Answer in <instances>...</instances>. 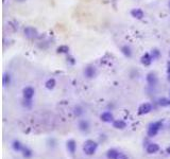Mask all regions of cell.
Segmentation results:
<instances>
[{
  "label": "cell",
  "instance_id": "2e32d148",
  "mask_svg": "<svg viewBox=\"0 0 170 159\" xmlns=\"http://www.w3.org/2000/svg\"><path fill=\"white\" fill-rule=\"evenodd\" d=\"M21 155L25 159H31L33 157V151L27 145H24L23 151H21Z\"/></svg>",
  "mask_w": 170,
  "mask_h": 159
},
{
  "label": "cell",
  "instance_id": "3957f363",
  "mask_svg": "<svg viewBox=\"0 0 170 159\" xmlns=\"http://www.w3.org/2000/svg\"><path fill=\"white\" fill-rule=\"evenodd\" d=\"M146 81L150 87H155L159 83V78H157V75L154 72H149L146 76Z\"/></svg>",
  "mask_w": 170,
  "mask_h": 159
},
{
  "label": "cell",
  "instance_id": "d4e9b609",
  "mask_svg": "<svg viewBox=\"0 0 170 159\" xmlns=\"http://www.w3.org/2000/svg\"><path fill=\"white\" fill-rule=\"evenodd\" d=\"M151 55H152L153 60H157L159 57V55H161V52H159V49H153L152 52H151Z\"/></svg>",
  "mask_w": 170,
  "mask_h": 159
},
{
  "label": "cell",
  "instance_id": "277c9868",
  "mask_svg": "<svg viewBox=\"0 0 170 159\" xmlns=\"http://www.w3.org/2000/svg\"><path fill=\"white\" fill-rule=\"evenodd\" d=\"M153 110V105L149 102H145V103L140 104L138 107V114L139 115H147Z\"/></svg>",
  "mask_w": 170,
  "mask_h": 159
},
{
  "label": "cell",
  "instance_id": "d6a6232c",
  "mask_svg": "<svg viewBox=\"0 0 170 159\" xmlns=\"http://www.w3.org/2000/svg\"><path fill=\"white\" fill-rule=\"evenodd\" d=\"M169 7H170V2H169Z\"/></svg>",
  "mask_w": 170,
  "mask_h": 159
},
{
  "label": "cell",
  "instance_id": "9c48e42d",
  "mask_svg": "<svg viewBox=\"0 0 170 159\" xmlns=\"http://www.w3.org/2000/svg\"><path fill=\"white\" fill-rule=\"evenodd\" d=\"M100 120L102 122H105V123H113V121H114L115 119L111 112H103L100 115Z\"/></svg>",
  "mask_w": 170,
  "mask_h": 159
},
{
  "label": "cell",
  "instance_id": "cb8c5ba5",
  "mask_svg": "<svg viewBox=\"0 0 170 159\" xmlns=\"http://www.w3.org/2000/svg\"><path fill=\"white\" fill-rule=\"evenodd\" d=\"M58 53H68V52H69V48L65 45L60 46V47L58 48Z\"/></svg>",
  "mask_w": 170,
  "mask_h": 159
},
{
  "label": "cell",
  "instance_id": "ba28073f",
  "mask_svg": "<svg viewBox=\"0 0 170 159\" xmlns=\"http://www.w3.org/2000/svg\"><path fill=\"white\" fill-rule=\"evenodd\" d=\"M24 34H25L26 37L29 38V39H33V38H35L36 36L38 35L37 30L33 27H26L25 30H24Z\"/></svg>",
  "mask_w": 170,
  "mask_h": 159
},
{
  "label": "cell",
  "instance_id": "5bb4252c",
  "mask_svg": "<svg viewBox=\"0 0 170 159\" xmlns=\"http://www.w3.org/2000/svg\"><path fill=\"white\" fill-rule=\"evenodd\" d=\"M11 146H12V148H13L14 152H16V153H21V151H23V148H24V144L21 143V142H20L19 140L15 139V140H13V141H12Z\"/></svg>",
  "mask_w": 170,
  "mask_h": 159
},
{
  "label": "cell",
  "instance_id": "7a4b0ae2",
  "mask_svg": "<svg viewBox=\"0 0 170 159\" xmlns=\"http://www.w3.org/2000/svg\"><path fill=\"white\" fill-rule=\"evenodd\" d=\"M163 128V121H154L151 122L149 125H148V130H147V135L148 137H155L157 134L159 133V130Z\"/></svg>",
  "mask_w": 170,
  "mask_h": 159
},
{
  "label": "cell",
  "instance_id": "83f0119b",
  "mask_svg": "<svg viewBox=\"0 0 170 159\" xmlns=\"http://www.w3.org/2000/svg\"><path fill=\"white\" fill-rule=\"evenodd\" d=\"M167 73L170 74V61L167 63Z\"/></svg>",
  "mask_w": 170,
  "mask_h": 159
},
{
  "label": "cell",
  "instance_id": "30bf717a",
  "mask_svg": "<svg viewBox=\"0 0 170 159\" xmlns=\"http://www.w3.org/2000/svg\"><path fill=\"white\" fill-rule=\"evenodd\" d=\"M159 148H159V145L157 143H155V142H150V143L146 146V152L149 155H153V154H156L159 151Z\"/></svg>",
  "mask_w": 170,
  "mask_h": 159
},
{
  "label": "cell",
  "instance_id": "4316f807",
  "mask_svg": "<svg viewBox=\"0 0 170 159\" xmlns=\"http://www.w3.org/2000/svg\"><path fill=\"white\" fill-rule=\"evenodd\" d=\"M116 159H129V157H128L127 155L124 154V153L120 152V153H119L118 156H117V158H116Z\"/></svg>",
  "mask_w": 170,
  "mask_h": 159
},
{
  "label": "cell",
  "instance_id": "ac0fdd59",
  "mask_svg": "<svg viewBox=\"0 0 170 159\" xmlns=\"http://www.w3.org/2000/svg\"><path fill=\"white\" fill-rule=\"evenodd\" d=\"M119 153H120V151L116 150V148H110V150L106 151L105 156H106L108 159H116L117 156L119 155Z\"/></svg>",
  "mask_w": 170,
  "mask_h": 159
},
{
  "label": "cell",
  "instance_id": "e0dca14e",
  "mask_svg": "<svg viewBox=\"0 0 170 159\" xmlns=\"http://www.w3.org/2000/svg\"><path fill=\"white\" fill-rule=\"evenodd\" d=\"M120 51H121V53H122L127 58H131V57H132L133 51H132V49H131L130 46H128V45L122 46V47H121V49H120Z\"/></svg>",
  "mask_w": 170,
  "mask_h": 159
},
{
  "label": "cell",
  "instance_id": "ffe728a7",
  "mask_svg": "<svg viewBox=\"0 0 170 159\" xmlns=\"http://www.w3.org/2000/svg\"><path fill=\"white\" fill-rule=\"evenodd\" d=\"M74 115L77 117V118H80V117L83 116V114H84V108L82 107L81 105H77L74 107Z\"/></svg>",
  "mask_w": 170,
  "mask_h": 159
},
{
  "label": "cell",
  "instance_id": "1f68e13d",
  "mask_svg": "<svg viewBox=\"0 0 170 159\" xmlns=\"http://www.w3.org/2000/svg\"><path fill=\"white\" fill-rule=\"evenodd\" d=\"M169 56H170V50H169Z\"/></svg>",
  "mask_w": 170,
  "mask_h": 159
},
{
  "label": "cell",
  "instance_id": "8992f818",
  "mask_svg": "<svg viewBox=\"0 0 170 159\" xmlns=\"http://www.w3.org/2000/svg\"><path fill=\"white\" fill-rule=\"evenodd\" d=\"M35 96V89L32 86H27L23 89V99L32 100Z\"/></svg>",
  "mask_w": 170,
  "mask_h": 159
},
{
  "label": "cell",
  "instance_id": "7402d4cb",
  "mask_svg": "<svg viewBox=\"0 0 170 159\" xmlns=\"http://www.w3.org/2000/svg\"><path fill=\"white\" fill-rule=\"evenodd\" d=\"M21 105L26 109H31L32 106H33V101L32 100H27V99H23V102H21Z\"/></svg>",
  "mask_w": 170,
  "mask_h": 159
},
{
  "label": "cell",
  "instance_id": "6da1fadb",
  "mask_svg": "<svg viewBox=\"0 0 170 159\" xmlns=\"http://www.w3.org/2000/svg\"><path fill=\"white\" fill-rule=\"evenodd\" d=\"M97 150H98V143L92 139L86 140L83 144V152L87 156H93L97 152Z\"/></svg>",
  "mask_w": 170,
  "mask_h": 159
},
{
  "label": "cell",
  "instance_id": "603a6c76",
  "mask_svg": "<svg viewBox=\"0 0 170 159\" xmlns=\"http://www.w3.org/2000/svg\"><path fill=\"white\" fill-rule=\"evenodd\" d=\"M159 104L162 107H167V106L170 105V99L168 98H161L159 100Z\"/></svg>",
  "mask_w": 170,
  "mask_h": 159
},
{
  "label": "cell",
  "instance_id": "f546056e",
  "mask_svg": "<svg viewBox=\"0 0 170 159\" xmlns=\"http://www.w3.org/2000/svg\"><path fill=\"white\" fill-rule=\"evenodd\" d=\"M166 151H167V153H168V154H170V146H168V148H167V150H166Z\"/></svg>",
  "mask_w": 170,
  "mask_h": 159
},
{
  "label": "cell",
  "instance_id": "484cf974",
  "mask_svg": "<svg viewBox=\"0 0 170 159\" xmlns=\"http://www.w3.org/2000/svg\"><path fill=\"white\" fill-rule=\"evenodd\" d=\"M55 144H56V142H55V140H54L53 138L48 139V145H49L50 148H54V146H55Z\"/></svg>",
  "mask_w": 170,
  "mask_h": 159
},
{
  "label": "cell",
  "instance_id": "8fae6325",
  "mask_svg": "<svg viewBox=\"0 0 170 159\" xmlns=\"http://www.w3.org/2000/svg\"><path fill=\"white\" fill-rule=\"evenodd\" d=\"M66 148H67L69 154L74 155L77 151V142L74 141V139H69V140L66 142Z\"/></svg>",
  "mask_w": 170,
  "mask_h": 159
},
{
  "label": "cell",
  "instance_id": "7c38bea8",
  "mask_svg": "<svg viewBox=\"0 0 170 159\" xmlns=\"http://www.w3.org/2000/svg\"><path fill=\"white\" fill-rule=\"evenodd\" d=\"M153 61H154V60H153L151 53H145L140 58V62L143 66H150Z\"/></svg>",
  "mask_w": 170,
  "mask_h": 159
},
{
  "label": "cell",
  "instance_id": "52a82bcc",
  "mask_svg": "<svg viewBox=\"0 0 170 159\" xmlns=\"http://www.w3.org/2000/svg\"><path fill=\"white\" fill-rule=\"evenodd\" d=\"M90 122L86 120V119H81L78 122V130H80L81 133H87L90 130Z\"/></svg>",
  "mask_w": 170,
  "mask_h": 159
},
{
  "label": "cell",
  "instance_id": "44dd1931",
  "mask_svg": "<svg viewBox=\"0 0 170 159\" xmlns=\"http://www.w3.org/2000/svg\"><path fill=\"white\" fill-rule=\"evenodd\" d=\"M55 85H56V81L54 80L53 78H48L47 81H46V83H45V86L48 90H52L54 87H55Z\"/></svg>",
  "mask_w": 170,
  "mask_h": 159
},
{
  "label": "cell",
  "instance_id": "5b68a950",
  "mask_svg": "<svg viewBox=\"0 0 170 159\" xmlns=\"http://www.w3.org/2000/svg\"><path fill=\"white\" fill-rule=\"evenodd\" d=\"M83 73H84V76L86 78H94L95 76H96L97 74V69L95 66H92V65H88L86 66V67L84 68V71H83Z\"/></svg>",
  "mask_w": 170,
  "mask_h": 159
},
{
  "label": "cell",
  "instance_id": "d6986e66",
  "mask_svg": "<svg viewBox=\"0 0 170 159\" xmlns=\"http://www.w3.org/2000/svg\"><path fill=\"white\" fill-rule=\"evenodd\" d=\"M12 83V76L10 73H8V72H5V74H3L2 76V84L5 87H8V86H10Z\"/></svg>",
  "mask_w": 170,
  "mask_h": 159
},
{
  "label": "cell",
  "instance_id": "4fadbf2b",
  "mask_svg": "<svg viewBox=\"0 0 170 159\" xmlns=\"http://www.w3.org/2000/svg\"><path fill=\"white\" fill-rule=\"evenodd\" d=\"M131 16L134 17L135 19H143V18L145 17V13H143V10L139 9V8H135V9H133L132 11H131Z\"/></svg>",
  "mask_w": 170,
  "mask_h": 159
},
{
  "label": "cell",
  "instance_id": "4dcf8cb0",
  "mask_svg": "<svg viewBox=\"0 0 170 159\" xmlns=\"http://www.w3.org/2000/svg\"><path fill=\"white\" fill-rule=\"evenodd\" d=\"M168 78V81L170 82V74H168V78Z\"/></svg>",
  "mask_w": 170,
  "mask_h": 159
},
{
  "label": "cell",
  "instance_id": "f1b7e54d",
  "mask_svg": "<svg viewBox=\"0 0 170 159\" xmlns=\"http://www.w3.org/2000/svg\"><path fill=\"white\" fill-rule=\"evenodd\" d=\"M15 1H17V2H25L26 0H15Z\"/></svg>",
  "mask_w": 170,
  "mask_h": 159
},
{
  "label": "cell",
  "instance_id": "9a60e30c",
  "mask_svg": "<svg viewBox=\"0 0 170 159\" xmlns=\"http://www.w3.org/2000/svg\"><path fill=\"white\" fill-rule=\"evenodd\" d=\"M113 127L116 128V130H124L127 127V122L123 121V120H120V119H117V120H114L112 123Z\"/></svg>",
  "mask_w": 170,
  "mask_h": 159
}]
</instances>
